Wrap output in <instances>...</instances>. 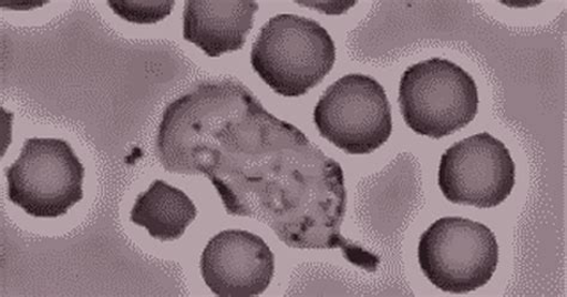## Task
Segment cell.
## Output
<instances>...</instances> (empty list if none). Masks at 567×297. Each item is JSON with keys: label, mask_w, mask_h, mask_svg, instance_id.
<instances>
[{"label": "cell", "mask_w": 567, "mask_h": 297, "mask_svg": "<svg viewBox=\"0 0 567 297\" xmlns=\"http://www.w3.org/2000/svg\"><path fill=\"white\" fill-rule=\"evenodd\" d=\"M156 154L174 174L204 175L231 216L256 218L297 249H339L375 273L380 258L341 234L344 171L240 82L205 81L162 115Z\"/></svg>", "instance_id": "obj_1"}, {"label": "cell", "mask_w": 567, "mask_h": 297, "mask_svg": "<svg viewBox=\"0 0 567 297\" xmlns=\"http://www.w3.org/2000/svg\"><path fill=\"white\" fill-rule=\"evenodd\" d=\"M336 43L317 21L280 13L268 21L252 44L250 64L284 98H300L316 88L336 64Z\"/></svg>", "instance_id": "obj_2"}, {"label": "cell", "mask_w": 567, "mask_h": 297, "mask_svg": "<svg viewBox=\"0 0 567 297\" xmlns=\"http://www.w3.org/2000/svg\"><path fill=\"white\" fill-rule=\"evenodd\" d=\"M401 114L417 135L440 140L474 121L480 94L471 74L443 58L410 66L399 85Z\"/></svg>", "instance_id": "obj_3"}, {"label": "cell", "mask_w": 567, "mask_h": 297, "mask_svg": "<svg viewBox=\"0 0 567 297\" xmlns=\"http://www.w3.org/2000/svg\"><path fill=\"white\" fill-rule=\"evenodd\" d=\"M417 260L436 288L466 294L483 288L494 277L499 246L495 233L483 223L443 217L421 236Z\"/></svg>", "instance_id": "obj_4"}, {"label": "cell", "mask_w": 567, "mask_h": 297, "mask_svg": "<svg viewBox=\"0 0 567 297\" xmlns=\"http://www.w3.org/2000/svg\"><path fill=\"white\" fill-rule=\"evenodd\" d=\"M6 175L9 199L33 217L63 216L84 196L83 163L63 140H27Z\"/></svg>", "instance_id": "obj_5"}, {"label": "cell", "mask_w": 567, "mask_h": 297, "mask_svg": "<svg viewBox=\"0 0 567 297\" xmlns=\"http://www.w3.org/2000/svg\"><path fill=\"white\" fill-rule=\"evenodd\" d=\"M320 135L350 155L378 151L393 131L384 88L367 74L351 73L327 88L315 110Z\"/></svg>", "instance_id": "obj_6"}, {"label": "cell", "mask_w": 567, "mask_h": 297, "mask_svg": "<svg viewBox=\"0 0 567 297\" xmlns=\"http://www.w3.org/2000/svg\"><path fill=\"white\" fill-rule=\"evenodd\" d=\"M515 182L509 148L487 132L455 143L441 157L439 186L454 204L491 209L512 195Z\"/></svg>", "instance_id": "obj_7"}, {"label": "cell", "mask_w": 567, "mask_h": 297, "mask_svg": "<svg viewBox=\"0 0 567 297\" xmlns=\"http://www.w3.org/2000/svg\"><path fill=\"white\" fill-rule=\"evenodd\" d=\"M275 255L260 236L223 231L207 243L200 259L205 285L219 297L261 295L275 276Z\"/></svg>", "instance_id": "obj_8"}, {"label": "cell", "mask_w": 567, "mask_h": 297, "mask_svg": "<svg viewBox=\"0 0 567 297\" xmlns=\"http://www.w3.org/2000/svg\"><path fill=\"white\" fill-rule=\"evenodd\" d=\"M258 10L252 0H187L184 38L212 58L240 51Z\"/></svg>", "instance_id": "obj_9"}, {"label": "cell", "mask_w": 567, "mask_h": 297, "mask_svg": "<svg viewBox=\"0 0 567 297\" xmlns=\"http://www.w3.org/2000/svg\"><path fill=\"white\" fill-rule=\"evenodd\" d=\"M197 214L184 191L155 181L134 203L131 221L159 242H174L181 239Z\"/></svg>", "instance_id": "obj_10"}, {"label": "cell", "mask_w": 567, "mask_h": 297, "mask_svg": "<svg viewBox=\"0 0 567 297\" xmlns=\"http://www.w3.org/2000/svg\"><path fill=\"white\" fill-rule=\"evenodd\" d=\"M110 8L118 18L138 24L157 23L172 13L174 0H148V2H130V0H109Z\"/></svg>", "instance_id": "obj_11"}, {"label": "cell", "mask_w": 567, "mask_h": 297, "mask_svg": "<svg viewBox=\"0 0 567 297\" xmlns=\"http://www.w3.org/2000/svg\"><path fill=\"white\" fill-rule=\"evenodd\" d=\"M357 2H334V3H303L301 7L318 10L326 14H341L351 10Z\"/></svg>", "instance_id": "obj_12"}]
</instances>
